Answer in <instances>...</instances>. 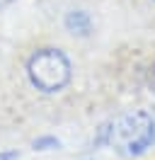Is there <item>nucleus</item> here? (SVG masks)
Instances as JSON below:
<instances>
[{
  "label": "nucleus",
  "mask_w": 155,
  "mask_h": 160,
  "mask_svg": "<svg viewBox=\"0 0 155 160\" xmlns=\"http://www.w3.org/2000/svg\"><path fill=\"white\" fill-rule=\"evenodd\" d=\"M10 2H12V0H0V10H2V8H8Z\"/></svg>",
  "instance_id": "nucleus-6"
},
{
  "label": "nucleus",
  "mask_w": 155,
  "mask_h": 160,
  "mask_svg": "<svg viewBox=\"0 0 155 160\" xmlns=\"http://www.w3.org/2000/svg\"><path fill=\"white\" fill-rule=\"evenodd\" d=\"M46 146H58V141L56 138H39V141H34V148H39V150H44Z\"/></svg>",
  "instance_id": "nucleus-4"
},
{
  "label": "nucleus",
  "mask_w": 155,
  "mask_h": 160,
  "mask_svg": "<svg viewBox=\"0 0 155 160\" xmlns=\"http://www.w3.org/2000/svg\"><path fill=\"white\" fill-rule=\"evenodd\" d=\"M109 146L124 158H136L155 143V114L150 109H133L119 117L109 129Z\"/></svg>",
  "instance_id": "nucleus-1"
},
{
  "label": "nucleus",
  "mask_w": 155,
  "mask_h": 160,
  "mask_svg": "<svg viewBox=\"0 0 155 160\" xmlns=\"http://www.w3.org/2000/svg\"><path fill=\"white\" fill-rule=\"evenodd\" d=\"M66 27L73 32V34H82V37H85L87 32H90V27H92V24H90L87 12H82V10H73V12L66 17Z\"/></svg>",
  "instance_id": "nucleus-3"
},
{
  "label": "nucleus",
  "mask_w": 155,
  "mask_h": 160,
  "mask_svg": "<svg viewBox=\"0 0 155 160\" xmlns=\"http://www.w3.org/2000/svg\"><path fill=\"white\" fill-rule=\"evenodd\" d=\"M32 85L41 92H58L70 80V61L58 49H41L27 61Z\"/></svg>",
  "instance_id": "nucleus-2"
},
{
  "label": "nucleus",
  "mask_w": 155,
  "mask_h": 160,
  "mask_svg": "<svg viewBox=\"0 0 155 160\" xmlns=\"http://www.w3.org/2000/svg\"><path fill=\"white\" fill-rule=\"evenodd\" d=\"M15 158V153H2V155H0V160H12Z\"/></svg>",
  "instance_id": "nucleus-5"
}]
</instances>
